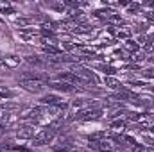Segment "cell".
<instances>
[{
    "label": "cell",
    "instance_id": "obj_1",
    "mask_svg": "<svg viewBox=\"0 0 154 152\" xmlns=\"http://www.w3.org/2000/svg\"><path fill=\"white\" fill-rule=\"evenodd\" d=\"M54 138H56V129H52V127H45L43 131H39L38 134L32 138V145H36V147L47 145V143H50Z\"/></svg>",
    "mask_w": 154,
    "mask_h": 152
},
{
    "label": "cell",
    "instance_id": "obj_2",
    "mask_svg": "<svg viewBox=\"0 0 154 152\" xmlns=\"http://www.w3.org/2000/svg\"><path fill=\"white\" fill-rule=\"evenodd\" d=\"M20 86L27 91H32V93H39L43 90V82L38 79H27V77H22L20 79Z\"/></svg>",
    "mask_w": 154,
    "mask_h": 152
},
{
    "label": "cell",
    "instance_id": "obj_3",
    "mask_svg": "<svg viewBox=\"0 0 154 152\" xmlns=\"http://www.w3.org/2000/svg\"><path fill=\"white\" fill-rule=\"evenodd\" d=\"M16 136L20 140H32L36 134H34V127L31 123H25V125H20L18 131H16Z\"/></svg>",
    "mask_w": 154,
    "mask_h": 152
},
{
    "label": "cell",
    "instance_id": "obj_4",
    "mask_svg": "<svg viewBox=\"0 0 154 152\" xmlns=\"http://www.w3.org/2000/svg\"><path fill=\"white\" fill-rule=\"evenodd\" d=\"M57 81L59 82H66V84H77V82H81V84H84V81L81 79V77H77L75 74H72V72H61V74H57Z\"/></svg>",
    "mask_w": 154,
    "mask_h": 152
},
{
    "label": "cell",
    "instance_id": "obj_5",
    "mask_svg": "<svg viewBox=\"0 0 154 152\" xmlns=\"http://www.w3.org/2000/svg\"><path fill=\"white\" fill-rule=\"evenodd\" d=\"M100 114H102L100 109H84V111L77 113L74 120H93V118H99Z\"/></svg>",
    "mask_w": 154,
    "mask_h": 152
},
{
    "label": "cell",
    "instance_id": "obj_6",
    "mask_svg": "<svg viewBox=\"0 0 154 152\" xmlns=\"http://www.w3.org/2000/svg\"><path fill=\"white\" fill-rule=\"evenodd\" d=\"M39 102L45 104V106H59V104H63V97L54 95V93H48V95H43L39 99Z\"/></svg>",
    "mask_w": 154,
    "mask_h": 152
},
{
    "label": "cell",
    "instance_id": "obj_7",
    "mask_svg": "<svg viewBox=\"0 0 154 152\" xmlns=\"http://www.w3.org/2000/svg\"><path fill=\"white\" fill-rule=\"evenodd\" d=\"M48 86H50L52 90H59V91H65V93H74L77 90L72 84H66V82H50Z\"/></svg>",
    "mask_w": 154,
    "mask_h": 152
},
{
    "label": "cell",
    "instance_id": "obj_8",
    "mask_svg": "<svg viewBox=\"0 0 154 152\" xmlns=\"http://www.w3.org/2000/svg\"><path fill=\"white\" fill-rule=\"evenodd\" d=\"M70 149H72V145H70V143L61 141V143H57V145H54V147H52V152H68Z\"/></svg>",
    "mask_w": 154,
    "mask_h": 152
},
{
    "label": "cell",
    "instance_id": "obj_9",
    "mask_svg": "<svg viewBox=\"0 0 154 152\" xmlns=\"http://www.w3.org/2000/svg\"><path fill=\"white\" fill-rule=\"evenodd\" d=\"M4 61H5V66H11V68H14V66L20 65V59H18L16 56H9V57H5Z\"/></svg>",
    "mask_w": 154,
    "mask_h": 152
},
{
    "label": "cell",
    "instance_id": "obj_10",
    "mask_svg": "<svg viewBox=\"0 0 154 152\" xmlns=\"http://www.w3.org/2000/svg\"><path fill=\"white\" fill-rule=\"evenodd\" d=\"M104 82H106V86L111 88V90H118V88H120V82H118L116 79H113V77H106Z\"/></svg>",
    "mask_w": 154,
    "mask_h": 152
},
{
    "label": "cell",
    "instance_id": "obj_11",
    "mask_svg": "<svg viewBox=\"0 0 154 152\" xmlns=\"http://www.w3.org/2000/svg\"><path fill=\"white\" fill-rule=\"evenodd\" d=\"M113 131H122L124 127H125V122L124 120H115V122H111V125H109Z\"/></svg>",
    "mask_w": 154,
    "mask_h": 152
},
{
    "label": "cell",
    "instance_id": "obj_12",
    "mask_svg": "<svg viewBox=\"0 0 154 152\" xmlns=\"http://www.w3.org/2000/svg\"><path fill=\"white\" fill-rule=\"evenodd\" d=\"M125 48H127L129 52H136V50H138V45H136L133 39H127V41H125Z\"/></svg>",
    "mask_w": 154,
    "mask_h": 152
},
{
    "label": "cell",
    "instance_id": "obj_13",
    "mask_svg": "<svg viewBox=\"0 0 154 152\" xmlns=\"http://www.w3.org/2000/svg\"><path fill=\"white\" fill-rule=\"evenodd\" d=\"M31 23V20L29 18H16V25L20 27V29H23L25 25H29Z\"/></svg>",
    "mask_w": 154,
    "mask_h": 152
},
{
    "label": "cell",
    "instance_id": "obj_14",
    "mask_svg": "<svg viewBox=\"0 0 154 152\" xmlns=\"http://www.w3.org/2000/svg\"><path fill=\"white\" fill-rule=\"evenodd\" d=\"M9 97H13V93L5 90V86H0V99H9Z\"/></svg>",
    "mask_w": 154,
    "mask_h": 152
},
{
    "label": "cell",
    "instance_id": "obj_15",
    "mask_svg": "<svg viewBox=\"0 0 154 152\" xmlns=\"http://www.w3.org/2000/svg\"><path fill=\"white\" fill-rule=\"evenodd\" d=\"M25 61H27V63H31V65H36V66L41 65V61H39L36 56H27V57H25Z\"/></svg>",
    "mask_w": 154,
    "mask_h": 152
},
{
    "label": "cell",
    "instance_id": "obj_16",
    "mask_svg": "<svg viewBox=\"0 0 154 152\" xmlns=\"http://www.w3.org/2000/svg\"><path fill=\"white\" fill-rule=\"evenodd\" d=\"M143 77H147V79H154V68H147V70H143Z\"/></svg>",
    "mask_w": 154,
    "mask_h": 152
},
{
    "label": "cell",
    "instance_id": "obj_17",
    "mask_svg": "<svg viewBox=\"0 0 154 152\" xmlns=\"http://www.w3.org/2000/svg\"><path fill=\"white\" fill-rule=\"evenodd\" d=\"M63 48H66V50H74V45H72L70 41H63Z\"/></svg>",
    "mask_w": 154,
    "mask_h": 152
},
{
    "label": "cell",
    "instance_id": "obj_18",
    "mask_svg": "<svg viewBox=\"0 0 154 152\" xmlns=\"http://www.w3.org/2000/svg\"><path fill=\"white\" fill-rule=\"evenodd\" d=\"M147 20H151V22H154V13H149V14H147Z\"/></svg>",
    "mask_w": 154,
    "mask_h": 152
},
{
    "label": "cell",
    "instance_id": "obj_19",
    "mask_svg": "<svg viewBox=\"0 0 154 152\" xmlns=\"http://www.w3.org/2000/svg\"><path fill=\"white\" fill-rule=\"evenodd\" d=\"M149 90H151V91H152V93H154V86H151V88H149Z\"/></svg>",
    "mask_w": 154,
    "mask_h": 152
},
{
    "label": "cell",
    "instance_id": "obj_20",
    "mask_svg": "<svg viewBox=\"0 0 154 152\" xmlns=\"http://www.w3.org/2000/svg\"><path fill=\"white\" fill-rule=\"evenodd\" d=\"M151 132H154V125H152V127H151Z\"/></svg>",
    "mask_w": 154,
    "mask_h": 152
}]
</instances>
